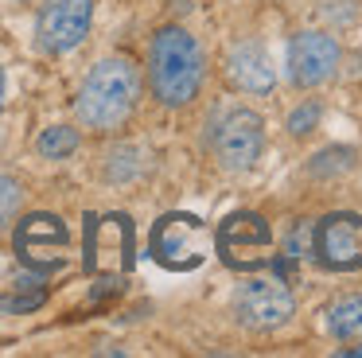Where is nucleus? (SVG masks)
Returning <instances> with one entry per match:
<instances>
[{"label": "nucleus", "mask_w": 362, "mask_h": 358, "mask_svg": "<svg viewBox=\"0 0 362 358\" xmlns=\"http://www.w3.org/2000/svg\"><path fill=\"white\" fill-rule=\"evenodd\" d=\"M82 148V129L78 125H47V129L35 137V152L43 160H71Z\"/></svg>", "instance_id": "nucleus-13"}, {"label": "nucleus", "mask_w": 362, "mask_h": 358, "mask_svg": "<svg viewBox=\"0 0 362 358\" xmlns=\"http://www.w3.org/2000/svg\"><path fill=\"white\" fill-rule=\"evenodd\" d=\"M327 331L335 339H354L362 335V296H343L327 308Z\"/></svg>", "instance_id": "nucleus-14"}, {"label": "nucleus", "mask_w": 362, "mask_h": 358, "mask_svg": "<svg viewBox=\"0 0 362 358\" xmlns=\"http://www.w3.org/2000/svg\"><path fill=\"white\" fill-rule=\"evenodd\" d=\"M351 168H354V148H323V152L308 163V171H312L315 179H335Z\"/></svg>", "instance_id": "nucleus-15"}, {"label": "nucleus", "mask_w": 362, "mask_h": 358, "mask_svg": "<svg viewBox=\"0 0 362 358\" xmlns=\"http://www.w3.org/2000/svg\"><path fill=\"white\" fill-rule=\"evenodd\" d=\"M226 82L238 93H269L276 86V67L269 59V51L257 39H242V43H230L226 51Z\"/></svg>", "instance_id": "nucleus-10"}, {"label": "nucleus", "mask_w": 362, "mask_h": 358, "mask_svg": "<svg viewBox=\"0 0 362 358\" xmlns=\"http://www.w3.org/2000/svg\"><path fill=\"white\" fill-rule=\"evenodd\" d=\"M211 152L226 171H250L265 152V121H261V113H253L245 105L222 113L211 132Z\"/></svg>", "instance_id": "nucleus-3"}, {"label": "nucleus", "mask_w": 362, "mask_h": 358, "mask_svg": "<svg viewBox=\"0 0 362 358\" xmlns=\"http://www.w3.org/2000/svg\"><path fill=\"white\" fill-rule=\"evenodd\" d=\"M152 257L164 269H195L206 257V230L195 214H164L152 230Z\"/></svg>", "instance_id": "nucleus-9"}, {"label": "nucleus", "mask_w": 362, "mask_h": 358, "mask_svg": "<svg viewBox=\"0 0 362 358\" xmlns=\"http://www.w3.org/2000/svg\"><path fill=\"white\" fill-rule=\"evenodd\" d=\"M144 168H148V152L141 144H133V140H117V144H110L102 152V179L113 187H125L133 179H141Z\"/></svg>", "instance_id": "nucleus-11"}, {"label": "nucleus", "mask_w": 362, "mask_h": 358, "mask_svg": "<svg viewBox=\"0 0 362 358\" xmlns=\"http://www.w3.org/2000/svg\"><path fill=\"white\" fill-rule=\"evenodd\" d=\"M273 246V230L261 214L238 210V214L222 218L218 233H214V249L230 269H257L265 265V249Z\"/></svg>", "instance_id": "nucleus-8"}, {"label": "nucleus", "mask_w": 362, "mask_h": 358, "mask_svg": "<svg viewBox=\"0 0 362 358\" xmlns=\"http://www.w3.org/2000/svg\"><path fill=\"white\" fill-rule=\"evenodd\" d=\"M141 90H144L141 67L129 54H105L86 70L78 93H74V121L86 132L113 137L136 113Z\"/></svg>", "instance_id": "nucleus-1"}, {"label": "nucleus", "mask_w": 362, "mask_h": 358, "mask_svg": "<svg viewBox=\"0 0 362 358\" xmlns=\"http://www.w3.org/2000/svg\"><path fill=\"white\" fill-rule=\"evenodd\" d=\"M4 93H8V78H4V67H0V109H4Z\"/></svg>", "instance_id": "nucleus-19"}, {"label": "nucleus", "mask_w": 362, "mask_h": 358, "mask_svg": "<svg viewBox=\"0 0 362 358\" xmlns=\"http://www.w3.org/2000/svg\"><path fill=\"white\" fill-rule=\"evenodd\" d=\"M312 253L323 269L354 272L362 269V214L354 210H335L312 226Z\"/></svg>", "instance_id": "nucleus-6"}, {"label": "nucleus", "mask_w": 362, "mask_h": 358, "mask_svg": "<svg viewBox=\"0 0 362 358\" xmlns=\"http://www.w3.org/2000/svg\"><path fill=\"white\" fill-rule=\"evenodd\" d=\"M292 308H296V300H292L288 284L276 277H250L234 288V316L245 331H276L292 319Z\"/></svg>", "instance_id": "nucleus-5"}, {"label": "nucleus", "mask_w": 362, "mask_h": 358, "mask_svg": "<svg viewBox=\"0 0 362 358\" xmlns=\"http://www.w3.org/2000/svg\"><path fill=\"white\" fill-rule=\"evenodd\" d=\"M94 23V0H43L35 12V47L40 54H71L82 47Z\"/></svg>", "instance_id": "nucleus-4"}, {"label": "nucleus", "mask_w": 362, "mask_h": 358, "mask_svg": "<svg viewBox=\"0 0 362 358\" xmlns=\"http://www.w3.org/2000/svg\"><path fill=\"white\" fill-rule=\"evenodd\" d=\"M43 304V292H32V296H0V311H32Z\"/></svg>", "instance_id": "nucleus-18"}, {"label": "nucleus", "mask_w": 362, "mask_h": 358, "mask_svg": "<svg viewBox=\"0 0 362 358\" xmlns=\"http://www.w3.org/2000/svg\"><path fill=\"white\" fill-rule=\"evenodd\" d=\"M148 93L164 109H187L203 93L206 82V51L187 28L164 23L148 39V59H144Z\"/></svg>", "instance_id": "nucleus-2"}, {"label": "nucleus", "mask_w": 362, "mask_h": 358, "mask_svg": "<svg viewBox=\"0 0 362 358\" xmlns=\"http://www.w3.org/2000/svg\"><path fill=\"white\" fill-rule=\"evenodd\" d=\"M343 62V47L331 31H296L288 43V82L296 90H315L331 82Z\"/></svg>", "instance_id": "nucleus-7"}, {"label": "nucleus", "mask_w": 362, "mask_h": 358, "mask_svg": "<svg viewBox=\"0 0 362 358\" xmlns=\"http://www.w3.org/2000/svg\"><path fill=\"white\" fill-rule=\"evenodd\" d=\"M8 4H24V0H8Z\"/></svg>", "instance_id": "nucleus-21"}, {"label": "nucleus", "mask_w": 362, "mask_h": 358, "mask_svg": "<svg viewBox=\"0 0 362 358\" xmlns=\"http://www.w3.org/2000/svg\"><path fill=\"white\" fill-rule=\"evenodd\" d=\"M47 246H66V230L59 218L51 214H32L16 226V253L24 261H32L35 249H47Z\"/></svg>", "instance_id": "nucleus-12"}, {"label": "nucleus", "mask_w": 362, "mask_h": 358, "mask_svg": "<svg viewBox=\"0 0 362 358\" xmlns=\"http://www.w3.org/2000/svg\"><path fill=\"white\" fill-rule=\"evenodd\" d=\"M320 117H323L320 101H304L300 109H292V113H288V125H284V129H288L292 137H308V132L320 125Z\"/></svg>", "instance_id": "nucleus-17"}, {"label": "nucleus", "mask_w": 362, "mask_h": 358, "mask_svg": "<svg viewBox=\"0 0 362 358\" xmlns=\"http://www.w3.org/2000/svg\"><path fill=\"white\" fill-rule=\"evenodd\" d=\"M0 148H4V132H0Z\"/></svg>", "instance_id": "nucleus-20"}, {"label": "nucleus", "mask_w": 362, "mask_h": 358, "mask_svg": "<svg viewBox=\"0 0 362 358\" xmlns=\"http://www.w3.org/2000/svg\"><path fill=\"white\" fill-rule=\"evenodd\" d=\"M20 207H24V183L16 175H0V222L16 218Z\"/></svg>", "instance_id": "nucleus-16"}]
</instances>
